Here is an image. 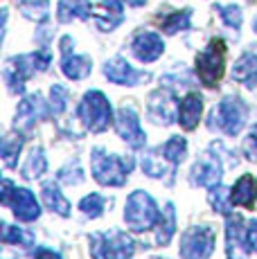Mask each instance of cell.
I'll use <instances>...</instances> for the list:
<instances>
[{"instance_id":"obj_1","label":"cell","mask_w":257,"mask_h":259,"mask_svg":"<svg viewBox=\"0 0 257 259\" xmlns=\"http://www.w3.org/2000/svg\"><path fill=\"white\" fill-rule=\"evenodd\" d=\"M93 176L100 185H106V187H122L126 183V176L131 171L133 162L131 160H124V158H117V156H111L106 153L104 149H95L93 151Z\"/></svg>"},{"instance_id":"obj_2","label":"cell","mask_w":257,"mask_h":259,"mask_svg":"<svg viewBox=\"0 0 257 259\" xmlns=\"http://www.w3.org/2000/svg\"><path fill=\"white\" fill-rule=\"evenodd\" d=\"M50 66V54L48 52H34V54H23L5 66V81L9 83L12 93H23V83L29 79L36 70H46Z\"/></svg>"},{"instance_id":"obj_3","label":"cell","mask_w":257,"mask_h":259,"mask_svg":"<svg viewBox=\"0 0 257 259\" xmlns=\"http://www.w3.org/2000/svg\"><path fill=\"white\" fill-rule=\"evenodd\" d=\"M158 207L154 203V198L147 192H133L126 198V210H124V221L133 232H145L158 221Z\"/></svg>"},{"instance_id":"obj_4","label":"cell","mask_w":257,"mask_h":259,"mask_svg":"<svg viewBox=\"0 0 257 259\" xmlns=\"http://www.w3.org/2000/svg\"><path fill=\"white\" fill-rule=\"evenodd\" d=\"M77 115L83 122V126L93 133H102L111 124V104L100 91H91L83 95L81 104L77 108Z\"/></svg>"},{"instance_id":"obj_5","label":"cell","mask_w":257,"mask_h":259,"mask_svg":"<svg viewBox=\"0 0 257 259\" xmlns=\"http://www.w3.org/2000/svg\"><path fill=\"white\" fill-rule=\"evenodd\" d=\"M246 124V106L239 97H226L210 115V128L221 131L226 136H237Z\"/></svg>"},{"instance_id":"obj_6","label":"cell","mask_w":257,"mask_h":259,"mask_svg":"<svg viewBox=\"0 0 257 259\" xmlns=\"http://www.w3.org/2000/svg\"><path fill=\"white\" fill-rule=\"evenodd\" d=\"M224 66H226V43L221 41V38H215V41H212L203 52H199V57H196V72H199V79L207 88L217 86L219 79L224 77Z\"/></svg>"},{"instance_id":"obj_7","label":"cell","mask_w":257,"mask_h":259,"mask_svg":"<svg viewBox=\"0 0 257 259\" xmlns=\"http://www.w3.org/2000/svg\"><path fill=\"white\" fill-rule=\"evenodd\" d=\"M136 243L124 232L113 235H93L91 237V255L93 259H128L136 250Z\"/></svg>"},{"instance_id":"obj_8","label":"cell","mask_w":257,"mask_h":259,"mask_svg":"<svg viewBox=\"0 0 257 259\" xmlns=\"http://www.w3.org/2000/svg\"><path fill=\"white\" fill-rule=\"evenodd\" d=\"M215 250V232L210 228H190L181 237V257L183 259H210Z\"/></svg>"},{"instance_id":"obj_9","label":"cell","mask_w":257,"mask_h":259,"mask_svg":"<svg viewBox=\"0 0 257 259\" xmlns=\"http://www.w3.org/2000/svg\"><path fill=\"white\" fill-rule=\"evenodd\" d=\"M179 108L176 106V99L169 91H156L149 95V106H147V115L154 124H162V126H169L179 119Z\"/></svg>"},{"instance_id":"obj_10","label":"cell","mask_w":257,"mask_h":259,"mask_svg":"<svg viewBox=\"0 0 257 259\" xmlns=\"http://www.w3.org/2000/svg\"><path fill=\"white\" fill-rule=\"evenodd\" d=\"M115 128L120 133V138L126 144H131L133 149L145 147V131L140 128V119L138 113L131 106H122L115 115Z\"/></svg>"},{"instance_id":"obj_11","label":"cell","mask_w":257,"mask_h":259,"mask_svg":"<svg viewBox=\"0 0 257 259\" xmlns=\"http://www.w3.org/2000/svg\"><path fill=\"white\" fill-rule=\"evenodd\" d=\"M104 74H106L108 81L120 83V86H138L140 81L149 79L147 72H140V70H136V68H131L124 59H120V57L104 63Z\"/></svg>"},{"instance_id":"obj_12","label":"cell","mask_w":257,"mask_h":259,"mask_svg":"<svg viewBox=\"0 0 257 259\" xmlns=\"http://www.w3.org/2000/svg\"><path fill=\"white\" fill-rule=\"evenodd\" d=\"M131 50H133V54L138 57V61L151 63V61H156V59L162 54V50H165V43H162V38L158 36L156 32L142 29V32H138L136 36H133Z\"/></svg>"},{"instance_id":"obj_13","label":"cell","mask_w":257,"mask_h":259,"mask_svg":"<svg viewBox=\"0 0 257 259\" xmlns=\"http://www.w3.org/2000/svg\"><path fill=\"white\" fill-rule=\"evenodd\" d=\"M244 219L228 217V223H226V252H228V259H244L246 252L250 250L248 241L244 239Z\"/></svg>"},{"instance_id":"obj_14","label":"cell","mask_w":257,"mask_h":259,"mask_svg":"<svg viewBox=\"0 0 257 259\" xmlns=\"http://www.w3.org/2000/svg\"><path fill=\"white\" fill-rule=\"evenodd\" d=\"M7 205H12V210L16 214L18 221L29 223V221H36V219L41 217V207H38L36 198H34V194L25 187H14Z\"/></svg>"},{"instance_id":"obj_15","label":"cell","mask_w":257,"mask_h":259,"mask_svg":"<svg viewBox=\"0 0 257 259\" xmlns=\"http://www.w3.org/2000/svg\"><path fill=\"white\" fill-rule=\"evenodd\" d=\"M221 162L217 156H210L205 153L194 167H192V183L194 185H201V187H215L219 185L221 181Z\"/></svg>"},{"instance_id":"obj_16","label":"cell","mask_w":257,"mask_h":259,"mask_svg":"<svg viewBox=\"0 0 257 259\" xmlns=\"http://www.w3.org/2000/svg\"><path fill=\"white\" fill-rule=\"evenodd\" d=\"M122 12L124 9H122L120 0H102V5L93 9V16H95V23L102 32H111L122 23V16H124Z\"/></svg>"},{"instance_id":"obj_17","label":"cell","mask_w":257,"mask_h":259,"mask_svg":"<svg viewBox=\"0 0 257 259\" xmlns=\"http://www.w3.org/2000/svg\"><path fill=\"white\" fill-rule=\"evenodd\" d=\"M46 115V104H43L41 95L34 93L25 97L21 104H18V111H16V126L23 128H32L36 119H41Z\"/></svg>"},{"instance_id":"obj_18","label":"cell","mask_w":257,"mask_h":259,"mask_svg":"<svg viewBox=\"0 0 257 259\" xmlns=\"http://www.w3.org/2000/svg\"><path fill=\"white\" fill-rule=\"evenodd\" d=\"M201 111H203V97L199 93H190L185 99L181 102L179 108V122L185 131H192V128L199 126L201 119Z\"/></svg>"},{"instance_id":"obj_19","label":"cell","mask_w":257,"mask_h":259,"mask_svg":"<svg viewBox=\"0 0 257 259\" xmlns=\"http://www.w3.org/2000/svg\"><path fill=\"white\" fill-rule=\"evenodd\" d=\"M230 201L232 205H241L250 210L257 201V178H253L250 174H244L230 189Z\"/></svg>"},{"instance_id":"obj_20","label":"cell","mask_w":257,"mask_h":259,"mask_svg":"<svg viewBox=\"0 0 257 259\" xmlns=\"http://www.w3.org/2000/svg\"><path fill=\"white\" fill-rule=\"evenodd\" d=\"M232 79H237L239 83H244L246 88L257 86V54L246 52L235 61L232 68Z\"/></svg>"},{"instance_id":"obj_21","label":"cell","mask_w":257,"mask_h":259,"mask_svg":"<svg viewBox=\"0 0 257 259\" xmlns=\"http://www.w3.org/2000/svg\"><path fill=\"white\" fill-rule=\"evenodd\" d=\"M93 14L88 0H59L57 18L59 23H70L72 18H88Z\"/></svg>"},{"instance_id":"obj_22","label":"cell","mask_w":257,"mask_h":259,"mask_svg":"<svg viewBox=\"0 0 257 259\" xmlns=\"http://www.w3.org/2000/svg\"><path fill=\"white\" fill-rule=\"evenodd\" d=\"M174 162H169L165 156H158L156 151H149L145 158H142V171L151 178H162V176H169L174 174Z\"/></svg>"},{"instance_id":"obj_23","label":"cell","mask_w":257,"mask_h":259,"mask_svg":"<svg viewBox=\"0 0 257 259\" xmlns=\"http://www.w3.org/2000/svg\"><path fill=\"white\" fill-rule=\"evenodd\" d=\"M61 70L63 74H66L68 79H75V81H79V79L88 77L93 70V61L88 57H75V54H66L61 61Z\"/></svg>"},{"instance_id":"obj_24","label":"cell","mask_w":257,"mask_h":259,"mask_svg":"<svg viewBox=\"0 0 257 259\" xmlns=\"http://www.w3.org/2000/svg\"><path fill=\"white\" fill-rule=\"evenodd\" d=\"M48 169V160H46V153H43L41 147H34L32 153L27 156L25 165L21 167V176L27 178V181H34V178H41Z\"/></svg>"},{"instance_id":"obj_25","label":"cell","mask_w":257,"mask_h":259,"mask_svg":"<svg viewBox=\"0 0 257 259\" xmlns=\"http://www.w3.org/2000/svg\"><path fill=\"white\" fill-rule=\"evenodd\" d=\"M41 192H43V203H46L52 212L61 214V217H68V214H70V203L66 201V196L59 192V187L54 185V183H46Z\"/></svg>"},{"instance_id":"obj_26","label":"cell","mask_w":257,"mask_h":259,"mask_svg":"<svg viewBox=\"0 0 257 259\" xmlns=\"http://www.w3.org/2000/svg\"><path fill=\"white\" fill-rule=\"evenodd\" d=\"M174 232H176V212H174V205L167 203L165 210H162L160 221H158L156 241L160 243V246H165V243H169V239L174 237Z\"/></svg>"},{"instance_id":"obj_27","label":"cell","mask_w":257,"mask_h":259,"mask_svg":"<svg viewBox=\"0 0 257 259\" xmlns=\"http://www.w3.org/2000/svg\"><path fill=\"white\" fill-rule=\"evenodd\" d=\"M18 12L29 21H46L50 14V0H16Z\"/></svg>"},{"instance_id":"obj_28","label":"cell","mask_w":257,"mask_h":259,"mask_svg":"<svg viewBox=\"0 0 257 259\" xmlns=\"http://www.w3.org/2000/svg\"><path fill=\"white\" fill-rule=\"evenodd\" d=\"M162 156L169 162H174V165H181L187 156V140L181 136L169 138V140L165 142V147H162Z\"/></svg>"},{"instance_id":"obj_29","label":"cell","mask_w":257,"mask_h":259,"mask_svg":"<svg viewBox=\"0 0 257 259\" xmlns=\"http://www.w3.org/2000/svg\"><path fill=\"white\" fill-rule=\"evenodd\" d=\"M190 18H192V9H183V12H174L169 14L167 18H162L160 27L165 34H176L181 29H187L190 27Z\"/></svg>"},{"instance_id":"obj_30","label":"cell","mask_w":257,"mask_h":259,"mask_svg":"<svg viewBox=\"0 0 257 259\" xmlns=\"http://www.w3.org/2000/svg\"><path fill=\"white\" fill-rule=\"evenodd\" d=\"M21 147H23V138L12 133L3 140V147H0V153H3V160L7 167H16V156L21 153Z\"/></svg>"},{"instance_id":"obj_31","label":"cell","mask_w":257,"mask_h":259,"mask_svg":"<svg viewBox=\"0 0 257 259\" xmlns=\"http://www.w3.org/2000/svg\"><path fill=\"white\" fill-rule=\"evenodd\" d=\"M207 201H210V205L215 207L217 212H221V214H228L230 212L232 201H230V192L226 187L215 185L210 189V194H207Z\"/></svg>"},{"instance_id":"obj_32","label":"cell","mask_w":257,"mask_h":259,"mask_svg":"<svg viewBox=\"0 0 257 259\" xmlns=\"http://www.w3.org/2000/svg\"><path fill=\"white\" fill-rule=\"evenodd\" d=\"M79 210L86 214V217H91V219L102 217V212H104V196H100V194L83 196L81 203H79Z\"/></svg>"},{"instance_id":"obj_33","label":"cell","mask_w":257,"mask_h":259,"mask_svg":"<svg viewBox=\"0 0 257 259\" xmlns=\"http://www.w3.org/2000/svg\"><path fill=\"white\" fill-rule=\"evenodd\" d=\"M3 241L5 243H18V246H32L34 237L29 232H23L21 228L3 226Z\"/></svg>"},{"instance_id":"obj_34","label":"cell","mask_w":257,"mask_h":259,"mask_svg":"<svg viewBox=\"0 0 257 259\" xmlns=\"http://www.w3.org/2000/svg\"><path fill=\"white\" fill-rule=\"evenodd\" d=\"M219 16L228 27L232 29H239L241 27V9L237 5H219Z\"/></svg>"},{"instance_id":"obj_35","label":"cell","mask_w":257,"mask_h":259,"mask_svg":"<svg viewBox=\"0 0 257 259\" xmlns=\"http://www.w3.org/2000/svg\"><path fill=\"white\" fill-rule=\"evenodd\" d=\"M50 99H52V111L57 113H63L66 111V104H68V88L61 86V83H54L50 88Z\"/></svg>"},{"instance_id":"obj_36","label":"cell","mask_w":257,"mask_h":259,"mask_svg":"<svg viewBox=\"0 0 257 259\" xmlns=\"http://www.w3.org/2000/svg\"><path fill=\"white\" fill-rule=\"evenodd\" d=\"M57 178H59V183H63V185H79V183L83 181V174H81V169H79V165L75 162V165L63 167Z\"/></svg>"},{"instance_id":"obj_37","label":"cell","mask_w":257,"mask_h":259,"mask_svg":"<svg viewBox=\"0 0 257 259\" xmlns=\"http://www.w3.org/2000/svg\"><path fill=\"white\" fill-rule=\"evenodd\" d=\"M244 153L248 160L257 162V126H253V131L244 138Z\"/></svg>"},{"instance_id":"obj_38","label":"cell","mask_w":257,"mask_h":259,"mask_svg":"<svg viewBox=\"0 0 257 259\" xmlns=\"http://www.w3.org/2000/svg\"><path fill=\"white\" fill-rule=\"evenodd\" d=\"M246 235H248V246H250V250L257 252V219L248 223V228H246Z\"/></svg>"},{"instance_id":"obj_39","label":"cell","mask_w":257,"mask_h":259,"mask_svg":"<svg viewBox=\"0 0 257 259\" xmlns=\"http://www.w3.org/2000/svg\"><path fill=\"white\" fill-rule=\"evenodd\" d=\"M34 259H61V257H59L54 250H50V248H38Z\"/></svg>"},{"instance_id":"obj_40","label":"cell","mask_w":257,"mask_h":259,"mask_svg":"<svg viewBox=\"0 0 257 259\" xmlns=\"http://www.w3.org/2000/svg\"><path fill=\"white\" fill-rule=\"evenodd\" d=\"M72 46H75V43H72L70 36H63L61 38V52H63V57H66V54H70V48Z\"/></svg>"},{"instance_id":"obj_41","label":"cell","mask_w":257,"mask_h":259,"mask_svg":"<svg viewBox=\"0 0 257 259\" xmlns=\"http://www.w3.org/2000/svg\"><path fill=\"white\" fill-rule=\"evenodd\" d=\"M124 3H128L131 7H142V5H145L147 0H124Z\"/></svg>"},{"instance_id":"obj_42","label":"cell","mask_w":257,"mask_h":259,"mask_svg":"<svg viewBox=\"0 0 257 259\" xmlns=\"http://www.w3.org/2000/svg\"><path fill=\"white\" fill-rule=\"evenodd\" d=\"M255 32H257V21H255Z\"/></svg>"}]
</instances>
